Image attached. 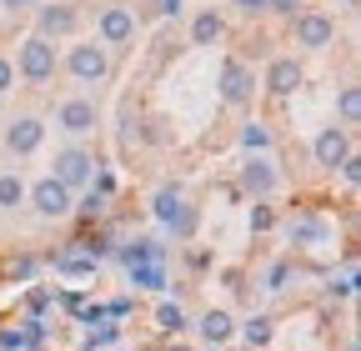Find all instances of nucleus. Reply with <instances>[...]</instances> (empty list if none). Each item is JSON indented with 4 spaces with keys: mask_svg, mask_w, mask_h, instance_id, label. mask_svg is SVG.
Instances as JSON below:
<instances>
[{
    "mask_svg": "<svg viewBox=\"0 0 361 351\" xmlns=\"http://www.w3.org/2000/svg\"><path fill=\"white\" fill-rule=\"evenodd\" d=\"M20 70L30 75V80H51L56 75V46L45 35H30L25 46H20Z\"/></svg>",
    "mask_w": 361,
    "mask_h": 351,
    "instance_id": "1",
    "label": "nucleus"
},
{
    "mask_svg": "<svg viewBox=\"0 0 361 351\" xmlns=\"http://www.w3.org/2000/svg\"><path fill=\"white\" fill-rule=\"evenodd\" d=\"M156 216H161V221H166L171 231H180V236H186V231L196 226V216L186 211V201H180V191H176V186H166V191L156 196Z\"/></svg>",
    "mask_w": 361,
    "mask_h": 351,
    "instance_id": "2",
    "label": "nucleus"
},
{
    "mask_svg": "<svg viewBox=\"0 0 361 351\" xmlns=\"http://www.w3.org/2000/svg\"><path fill=\"white\" fill-rule=\"evenodd\" d=\"M30 201H35L40 216H66V211H71V191L56 181V176H45V181L30 191Z\"/></svg>",
    "mask_w": 361,
    "mask_h": 351,
    "instance_id": "3",
    "label": "nucleus"
},
{
    "mask_svg": "<svg viewBox=\"0 0 361 351\" xmlns=\"http://www.w3.org/2000/svg\"><path fill=\"white\" fill-rule=\"evenodd\" d=\"M251 91H256V80H251V70H246V66H236V61H231V66L221 70V96L231 101V106L251 101Z\"/></svg>",
    "mask_w": 361,
    "mask_h": 351,
    "instance_id": "4",
    "label": "nucleus"
},
{
    "mask_svg": "<svg viewBox=\"0 0 361 351\" xmlns=\"http://www.w3.org/2000/svg\"><path fill=\"white\" fill-rule=\"evenodd\" d=\"M71 75L75 80H101L106 75V51L101 46H75L71 51Z\"/></svg>",
    "mask_w": 361,
    "mask_h": 351,
    "instance_id": "5",
    "label": "nucleus"
},
{
    "mask_svg": "<svg viewBox=\"0 0 361 351\" xmlns=\"http://www.w3.org/2000/svg\"><path fill=\"white\" fill-rule=\"evenodd\" d=\"M90 166H96V161H90L85 151H61V156H56V181L71 191V186H80L85 176H90Z\"/></svg>",
    "mask_w": 361,
    "mask_h": 351,
    "instance_id": "6",
    "label": "nucleus"
},
{
    "mask_svg": "<svg viewBox=\"0 0 361 351\" xmlns=\"http://www.w3.org/2000/svg\"><path fill=\"white\" fill-rule=\"evenodd\" d=\"M101 35L111 40V46H121V40H130V35H135V16H130L126 6H111V11H101Z\"/></svg>",
    "mask_w": 361,
    "mask_h": 351,
    "instance_id": "7",
    "label": "nucleus"
},
{
    "mask_svg": "<svg viewBox=\"0 0 361 351\" xmlns=\"http://www.w3.org/2000/svg\"><path fill=\"white\" fill-rule=\"evenodd\" d=\"M40 136H45V125L25 116V121H16V125L6 130V146H11L16 156H25V151H35V146H40Z\"/></svg>",
    "mask_w": 361,
    "mask_h": 351,
    "instance_id": "8",
    "label": "nucleus"
},
{
    "mask_svg": "<svg viewBox=\"0 0 361 351\" xmlns=\"http://www.w3.org/2000/svg\"><path fill=\"white\" fill-rule=\"evenodd\" d=\"M296 40H301V46H311V51L331 46V20H326V16H301V20H296Z\"/></svg>",
    "mask_w": 361,
    "mask_h": 351,
    "instance_id": "9",
    "label": "nucleus"
},
{
    "mask_svg": "<svg viewBox=\"0 0 361 351\" xmlns=\"http://www.w3.org/2000/svg\"><path fill=\"white\" fill-rule=\"evenodd\" d=\"M296 85H301V66L296 61H276V66L266 70V91L271 96H291Z\"/></svg>",
    "mask_w": 361,
    "mask_h": 351,
    "instance_id": "10",
    "label": "nucleus"
},
{
    "mask_svg": "<svg viewBox=\"0 0 361 351\" xmlns=\"http://www.w3.org/2000/svg\"><path fill=\"white\" fill-rule=\"evenodd\" d=\"M316 161H322V166H336V161H346V130L326 125L322 136H316Z\"/></svg>",
    "mask_w": 361,
    "mask_h": 351,
    "instance_id": "11",
    "label": "nucleus"
},
{
    "mask_svg": "<svg viewBox=\"0 0 361 351\" xmlns=\"http://www.w3.org/2000/svg\"><path fill=\"white\" fill-rule=\"evenodd\" d=\"M241 186H246L251 196H266L271 186H276V171H271L266 161H246V166H241Z\"/></svg>",
    "mask_w": 361,
    "mask_h": 351,
    "instance_id": "12",
    "label": "nucleus"
},
{
    "mask_svg": "<svg viewBox=\"0 0 361 351\" xmlns=\"http://www.w3.org/2000/svg\"><path fill=\"white\" fill-rule=\"evenodd\" d=\"M66 30H75V11L71 6H45L40 11V35L51 40V35H66Z\"/></svg>",
    "mask_w": 361,
    "mask_h": 351,
    "instance_id": "13",
    "label": "nucleus"
},
{
    "mask_svg": "<svg viewBox=\"0 0 361 351\" xmlns=\"http://www.w3.org/2000/svg\"><path fill=\"white\" fill-rule=\"evenodd\" d=\"M61 125L66 130H90V125H96V106H90V101H66L61 106Z\"/></svg>",
    "mask_w": 361,
    "mask_h": 351,
    "instance_id": "14",
    "label": "nucleus"
},
{
    "mask_svg": "<svg viewBox=\"0 0 361 351\" xmlns=\"http://www.w3.org/2000/svg\"><path fill=\"white\" fill-rule=\"evenodd\" d=\"M291 241H296V246L326 241V221H316V216H301V221H291Z\"/></svg>",
    "mask_w": 361,
    "mask_h": 351,
    "instance_id": "15",
    "label": "nucleus"
},
{
    "mask_svg": "<svg viewBox=\"0 0 361 351\" xmlns=\"http://www.w3.org/2000/svg\"><path fill=\"white\" fill-rule=\"evenodd\" d=\"M201 336H206L211 346H221L226 336H231V316H226V312H206V316H201Z\"/></svg>",
    "mask_w": 361,
    "mask_h": 351,
    "instance_id": "16",
    "label": "nucleus"
},
{
    "mask_svg": "<svg viewBox=\"0 0 361 351\" xmlns=\"http://www.w3.org/2000/svg\"><path fill=\"white\" fill-rule=\"evenodd\" d=\"M191 35H196V46H211V40H221V16H216V11H206V16H196V25H191Z\"/></svg>",
    "mask_w": 361,
    "mask_h": 351,
    "instance_id": "17",
    "label": "nucleus"
},
{
    "mask_svg": "<svg viewBox=\"0 0 361 351\" xmlns=\"http://www.w3.org/2000/svg\"><path fill=\"white\" fill-rule=\"evenodd\" d=\"M121 261H126V266H141V261H161V246H156V241H130V246L121 251Z\"/></svg>",
    "mask_w": 361,
    "mask_h": 351,
    "instance_id": "18",
    "label": "nucleus"
},
{
    "mask_svg": "<svg viewBox=\"0 0 361 351\" xmlns=\"http://www.w3.org/2000/svg\"><path fill=\"white\" fill-rule=\"evenodd\" d=\"M130 281L135 286H166V271H161V261H141V266H130Z\"/></svg>",
    "mask_w": 361,
    "mask_h": 351,
    "instance_id": "19",
    "label": "nucleus"
},
{
    "mask_svg": "<svg viewBox=\"0 0 361 351\" xmlns=\"http://www.w3.org/2000/svg\"><path fill=\"white\" fill-rule=\"evenodd\" d=\"M241 146H246V151H266V146H271V130H266L261 121H251V125L241 130Z\"/></svg>",
    "mask_w": 361,
    "mask_h": 351,
    "instance_id": "20",
    "label": "nucleus"
},
{
    "mask_svg": "<svg viewBox=\"0 0 361 351\" xmlns=\"http://www.w3.org/2000/svg\"><path fill=\"white\" fill-rule=\"evenodd\" d=\"M156 321H161V331H180V326H186L180 306H171V301H161V306H156Z\"/></svg>",
    "mask_w": 361,
    "mask_h": 351,
    "instance_id": "21",
    "label": "nucleus"
},
{
    "mask_svg": "<svg viewBox=\"0 0 361 351\" xmlns=\"http://www.w3.org/2000/svg\"><path fill=\"white\" fill-rule=\"evenodd\" d=\"M20 196H25V186L16 181V176H0V206L11 211V206H20Z\"/></svg>",
    "mask_w": 361,
    "mask_h": 351,
    "instance_id": "22",
    "label": "nucleus"
},
{
    "mask_svg": "<svg viewBox=\"0 0 361 351\" xmlns=\"http://www.w3.org/2000/svg\"><path fill=\"white\" fill-rule=\"evenodd\" d=\"M56 271H75V276H85V271H96V256H61V261H56Z\"/></svg>",
    "mask_w": 361,
    "mask_h": 351,
    "instance_id": "23",
    "label": "nucleus"
},
{
    "mask_svg": "<svg viewBox=\"0 0 361 351\" xmlns=\"http://www.w3.org/2000/svg\"><path fill=\"white\" fill-rule=\"evenodd\" d=\"M246 341H251V346H266V341H271V321H266V316H251V321H246Z\"/></svg>",
    "mask_w": 361,
    "mask_h": 351,
    "instance_id": "24",
    "label": "nucleus"
},
{
    "mask_svg": "<svg viewBox=\"0 0 361 351\" xmlns=\"http://www.w3.org/2000/svg\"><path fill=\"white\" fill-rule=\"evenodd\" d=\"M341 116H346V121L361 116V91H356V85H346V91H341Z\"/></svg>",
    "mask_w": 361,
    "mask_h": 351,
    "instance_id": "25",
    "label": "nucleus"
},
{
    "mask_svg": "<svg viewBox=\"0 0 361 351\" xmlns=\"http://www.w3.org/2000/svg\"><path fill=\"white\" fill-rule=\"evenodd\" d=\"M101 206H106V201H101V191H90V196L80 201V216H85V221H96V216H101Z\"/></svg>",
    "mask_w": 361,
    "mask_h": 351,
    "instance_id": "26",
    "label": "nucleus"
},
{
    "mask_svg": "<svg viewBox=\"0 0 361 351\" xmlns=\"http://www.w3.org/2000/svg\"><path fill=\"white\" fill-rule=\"evenodd\" d=\"M116 336H121V326H101V331H90V346H96V351H101V346H111Z\"/></svg>",
    "mask_w": 361,
    "mask_h": 351,
    "instance_id": "27",
    "label": "nucleus"
},
{
    "mask_svg": "<svg viewBox=\"0 0 361 351\" xmlns=\"http://www.w3.org/2000/svg\"><path fill=\"white\" fill-rule=\"evenodd\" d=\"M251 231H271V211L266 206H251Z\"/></svg>",
    "mask_w": 361,
    "mask_h": 351,
    "instance_id": "28",
    "label": "nucleus"
},
{
    "mask_svg": "<svg viewBox=\"0 0 361 351\" xmlns=\"http://www.w3.org/2000/svg\"><path fill=\"white\" fill-rule=\"evenodd\" d=\"M341 171H346V181H351V186L361 181V161H356V156H346V161H341Z\"/></svg>",
    "mask_w": 361,
    "mask_h": 351,
    "instance_id": "29",
    "label": "nucleus"
},
{
    "mask_svg": "<svg viewBox=\"0 0 361 351\" xmlns=\"http://www.w3.org/2000/svg\"><path fill=\"white\" fill-rule=\"evenodd\" d=\"M11 80H16V70H11V61H0V91H11Z\"/></svg>",
    "mask_w": 361,
    "mask_h": 351,
    "instance_id": "30",
    "label": "nucleus"
},
{
    "mask_svg": "<svg viewBox=\"0 0 361 351\" xmlns=\"http://www.w3.org/2000/svg\"><path fill=\"white\" fill-rule=\"evenodd\" d=\"M266 11H286V16H291V11H296V0H266Z\"/></svg>",
    "mask_w": 361,
    "mask_h": 351,
    "instance_id": "31",
    "label": "nucleus"
},
{
    "mask_svg": "<svg viewBox=\"0 0 361 351\" xmlns=\"http://www.w3.org/2000/svg\"><path fill=\"white\" fill-rule=\"evenodd\" d=\"M236 6H241L246 16H256V11H266V0H236Z\"/></svg>",
    "mask_w": 361,
    "mask_h": 351,
    "instance_id": "32",
    "label": "nucleus"
},
{
    "mask_svg": "<svg viewBox=\"0 0 361 351\" xmlns=\"http://www.w3.org/2000/svg\"><path fill=\"white\" fill-rule=\"evenodd\" d=\"M161 16H180V0H161Z\"/></svg>",
    "mask_w": 361,
    "mask_h": 351,
    "instance_id": "33",
    "label": "nucleus"
},
{
    "mask_svg": "<svg viewBox=\"0 0 361 351\" xmlns=\"http://www.w3.org/2000/svg\"><path fill=\"white\" fill-rule=\"evenodd\" d=\"M6 6H11V11H25V6H35V0H6Z\"/></svg>",
    "mask_w": 361,
    "mask_h": 351,
    "instance_id": "34",
    "label": "nucleus"
},
{
    "mask_svg": "<svg viewBox=\"0 0 361 351\" xmlns=\"http://www.w3.org/2000/svg\"><path fill=\"white\" fill-rule=\"evenodd\" d=\"M171 351H186V346H171Z\"/></svg>",
    "mask_w": 361,
    "mask_h": 351,
    "instance_id": "35",
    "label": "nucleus"
}]
</instances>
